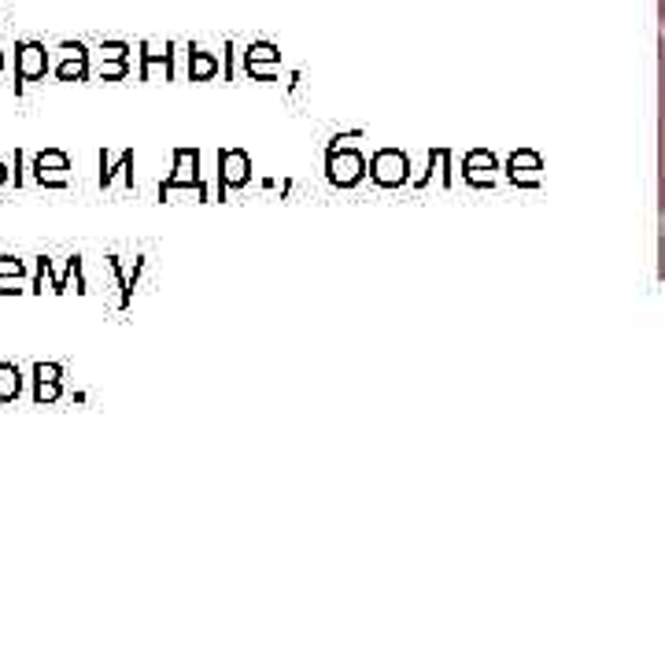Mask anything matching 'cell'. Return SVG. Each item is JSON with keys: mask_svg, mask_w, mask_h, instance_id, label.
<instances>
[{"mask_svg": "<svg viewBox=\"0 0 665 665\" xmlns=\"http://www.w3.org/2000/svg\"><path fill=\"white\" fill-rule=\"evenodd\" d=\"M403 170H407V159L399 156V152H377L374 156V178L385 185H396L403 182Z\"/></svg>", "mask_w": 665, "mask_h": 665, "instance_id": "cell-4", "label": "cell"}, {"mask_svg": "<svg viewBox=\"0 0 665 665\" xmlns=\"http://www.w3.org/2000/svg\"><path fill=\"white\" fill-rule=\"evenodd\" d=\"M252 60H278V49L274 45H255V49H248V63Z\"/></svg>", "mask_w": 665, "mask_h": 665, "instance_id": "cell-12", "label": "cell"}, {"mask_svg": "<svg viewBox=\"0 0 665 665\" xmlns=\"http://www.w3.org/2000/svg\"><path fill=\"white\" fill-rule=\"evenodd\" d=\"M218 63L207 56V52H193V60H189V74H193V82H200V78H211L215 74Z\"/></svg>", "mask_w": 665, "mask_h": 665, "instance_id": "cell-7", "label": "cell"}, {"mask_svg": "<svg viewBox=\"0 0 665 665\" xmlns=\"http://www.w3.org/2000/svg\"><path fill=\"white\" fill-rule=\"evenodd\" d=\"M100 56H104V60H126V56H130V45L108 41V45H100Z\"/></svg>", "mask_w": 665, "mask_h": 665, "instance_id": "cell-10", "label": "cell"}, {"mask_svg": "<svg viewBox=\"0 0 665 665\" xmlns=\"http://www.w3.org/2000/svg\"><path fill=\"white\" fill-rule=\"evenodd\" d=\"M34 399L37 403H52V399H60V381H41V377H34Z\"/></svg>", "mask_w": 665, "mask_h": 665, "instance_id": "cell-8", "label": "cell"}, {"mask_svg": "<svg viewBox=\"0 0 665 665\" xmlns=\"http://www.w3.org/2000/svg\"><path fill=\"white\" fill-rule=\"evenodd\" d=\"M60 52H63V63L56 67V78H60V82H85V78H89V52H85V45L63 41Z\"/></svg>", "mask_w": 665, "mask_h": 665, "instance_id": "cell-2", "label": "cell"}, {"mask_svg": "<svg viewBox=\"0 0 665 665\" xmlns=\"http://www.w3.org/2000/svg\"><path fill=\"white\" fill-rule=\"evenodd\" d=\"M0 71H4V49H0Z\"/></svg>", "mask_w": 665, "mask_h": 665, "instance_id": "cell-14", "label": "cell"}, {"mask_svg": "<svg viewBox=\"0 0 665 665\" xmlns=\"http://www.w3.org/2000/svg\"><path fill=\"white\" fill-rule=\"evenodd\" d=\"M8 182V163H4V159H0V185Z\"/></svg>", "mask_w": 665, "mask_h": 665, "instance_id": "cell-13", "label": "cell"}, {"mask_svg": "<svg viewBox=\"0 0 665 665\" xmlns=\"http://www.w3.org/2000/svg\"><path fill=\"white\" fill-rule=\"evenodd\" d=\"M0 278H26V266L12 255H0Z\"/></svg>", "mask_w": 665, "mask_h": 665, "instance_id": "cell-9", "label": "cell"}, {"mask_svg": "<svg viewBox=\"0 0 665 665\" xmlns=\"http://www.w3.org/2000/svg\"><path fill=\"white\" fill-rule=\"evenodd\" d=\"M662 15H665V0H662Z\"/></svg>", "mask_w": 665, "mask_h": 665, "instance_id": "cell-15", "label": "cell"}, {"mask_svg": "<svg viewBox=\"0 0 665 665\" xmlns=\"http://www.w3.org/2000/svg\"><path fill=\"white\" fill-rule=\"evenodd\" d=\"M71 170V159H67V152H60V148H49V152H37L34 159V178L41 185H63V178H56V174H67Z\"/></svg>", "mask_w": 665, "mask_h": 665, "instance_id": "cell-3", "label": "cell"}, {"mask_svg": "<svg viewBox=\"0 0 665 665\" xmlns=\"http://www.w3.org/2000/svg\"><path fill=\"white\" fill-rule=\"evenodd\" d=\"M45 71H49V49L41 41H19L15 45V78H19V85L41 82Z\"/></svg>", "mask_w": 665, "mask_h": 665, "instance_id": "cell-1", "label": "cell"}, {"mask_svg": "<svg viewBox=\"0 0 665 665\" xmlns=\"http://www.w3.org/2000/svg\"><path fill=\"white\" fill-rule=\"evenodd\" d=\"M222 182L226 185L248 182V156L244 152H222Z\"/></svg>", "mask_w": 665, "mask_h": 665, "instance_id": "cell-5", "label": "cell"}, {"mask_svg": "<svg viewBox=\"0 0 665 665\" xmlns=\"http://www.w3.org/2000/svg\"><path fill=\"white\" fill-rule=\"evenodd\" d=\"M23 392V374L15 363H0V403H12Z\"/></svg>", "mask_w": 665, "mask_h": 665, "instance_id": "cell-6", "label": "cell"}, {"mask_svg": "<svg viewBox=\"0 0 665 665\" xmlns=\"http://www.w3.org/2000/svg\"><path fill=\"white\" fill-rule=\"evenodd\" d=\"M100 78H126V60H104L100 63Z\"/></svg>", "mask_w": 665, "mask_h": 665, "instance_id": "cell-11", "label": "cell"}]
</instances>
